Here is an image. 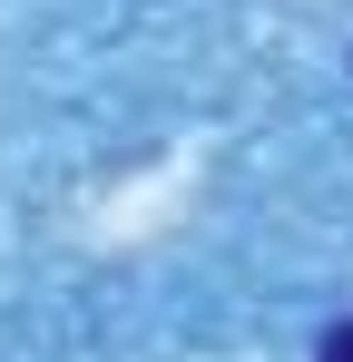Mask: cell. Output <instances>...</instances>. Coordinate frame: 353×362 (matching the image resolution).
<instances>
[{"instance_id":"obj_1","label":"cell","mask_w":353,"mask_h":362,"mask_svg":"<svg viewBox=\"0 0 353 362\" xmlns=\"http://www.w3.org/2000/svg\"><path fill=\"white\" fill-rule=\"evenodd\" d=\"M324 362H353V323H334V333H324Z\"/></svg>"}]
</instances>
